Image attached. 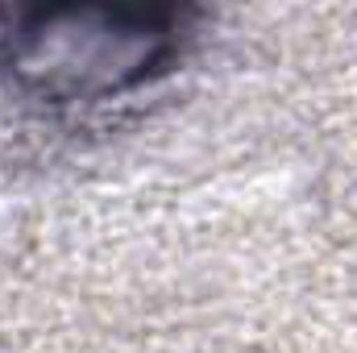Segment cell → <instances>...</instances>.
I'll return each mask as SVG.
<instances>
[{
    "mask_svg": "<svg viewBox=\"0 0 357 353\" xmlns=\"http://www.w3.org/2000/svg\"><path fill=\"white\" fill-rule=\"evenodd\" d=\"M183 50L175 8H38L4 33V67L54 100L137 88Z\"/></svg>",
    "mask_w": 357,
    "mask_h": 353,
    "instance_id": "cell-1",
    "label": "cell"
}]
</instances>
